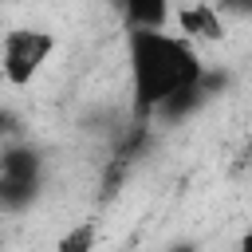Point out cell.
<instances>
[{"label": "cell", "mask_w": 252, "mask_h": 252, "mask_svg": "<svg viewBox=\"0 0 252 252\" xmlns=\"http://www.w3.org/2000/svg\"><path fill=\"white\" fill-rule=\"evenodd\" d=\"M0 138H4V142H16V138H20V118H16L12 110H0Z\"/></svg>", "instance_id": "7"}, {"label": "cell", "mask_w": 252, "mask_h": 252, "mask_svg": "<svg viewBox=\"0 0 252 252\" xmlns=\"http://www.w3.org/2000/svg\"><path fill=\"white\" fill-rule=\"evenodd\" d=\"M51 55H55V35L47 28L20 24V28L4 32V39H0V71L12 87L35 83Z\"/></svg>", "instance_id": "3"}, {"label": "cell", "mask_w": 252, "mask_h": 252, "mask_svg": "<svg viewBox=\"0 0 252 252\" xmlns=\"http://www.w3.org/2000/svg\"><path fill=\"white\" fill-rule=\"evenodd\" d=\"M118 12L126 28H169L173 24L169 0H118Z\"/></svg>", "instance_id": "5"}, {"label": "cell", "mask_w": 252, "mask_h": 252, "mask_svg": "<svg viewBox=\"0 0 252 252\" xmlns=\"http://www.w3.org/2000/svg\"><path fill=\"white\" fill-rule=\"evenodd\" d=\"M165 252H197V244H193V240H177V244H169Z\"/></svg>", "instance_id": "9"}, {"label": "cell", "mask_w": 252, "mask_h": 252, "mask_svg": "<svg viewBox=\"0 0 252 252\" xmlns=\"http://www.w3.org/2000/svg\"><path fill=\"white\" fill-rule=\"evenodd\" d=\"M236 252H252V228H244V236H240V244H236Z\"/></svg>", "instance_id": "10"}, {"label": "cell", "mask_w": 252, "mask_h": 252, "mask_svg": "<svg viewBox=\"0 0 252 252\" xmlns=\"http://www.w3.org/2000/svg\"><path fill=\"white\" fill-rule=\"evenodd\" d=\"M47 181V161L32 142L0 146V213H24L39 201Z\"/></svg>", "instance_id": "2"}, {"label": "cell", "mask_w": 252, "mask_h": 252, "mask_svg": "<svg viewBox=\"0 0 252 252\" xmlns=\"http://www.w3.org/2000/svg\"><path fill=\"white\" fill-rule=\"evenodd\" d=\"M130 106L138 122H150L181 87L197 83L209 67L193 39L169 28H126Z\"/></svg>", "instance_id": "1"}, {"label": "cell", "mask_w": 252, "mask_h": 252, "mask_svg": "<svg viewBox=\"0 0 252 252\" xmlns=\"http://www.w3.org/2000/svg\"><path fill=\"white\" fill-rule=\"evenodd\" d=\"M217 12H228V16H252V0H217Z\"/></svg>", "instance_id": "8"}, {"label": "cell", "mask_w": 252, "mask_h": 252, "mask_svg": "<svg viewBox=\"0 0 252 252\" xmlns=\"http://www.w3.org/2000/svg\"><path fill=\"white\" fill-rule=\"evenodd\" d=\"M94 244H98V224H94V220H75V224L59 236L55 252H94Z\"/></svg>", "instance_id": "6"}, {"label": "cell", "mask_w": 252, "mask_h": 252, "mask_svg": "<svg viewBox=\"0 0 252 252\" xmlns=\"http://www.w3.org/2000/svg\"><path fill=\"white\" fill-rule=\"evenodd\" d=\"M177 28L185 39H220L224 28H220V12L217 4H189L185 12H177Z\"/></svg>", "instance_id": "4"}]
</instances>
